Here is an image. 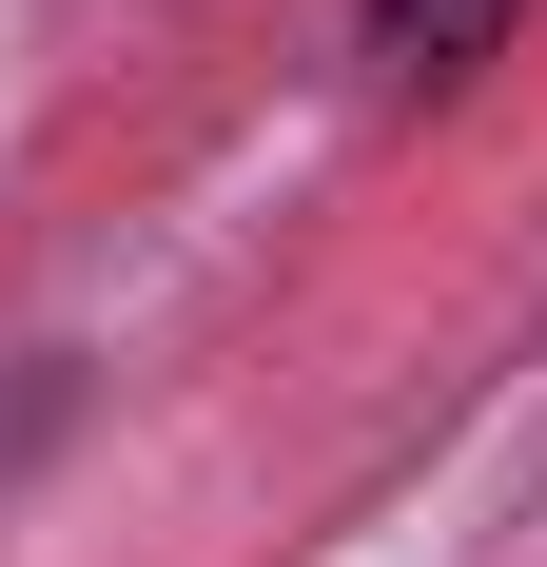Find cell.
<instances>
[{
	"instance_id": "obj_1",
	"label": "cell",
	"mask_w": 547,
	"mask_h": 567,
	"mask_svg": "<svg viewBox=\"0 0 547 567\" xmlns=\"http://www.w3.org/2000/svg\"><path fill=\"white\" fill-rule=\"evenodd\" d=\"M508 20H528V0H372V20H352V59L431 99V79H469V59H508Z\"/></svg>"
}]
</instances>
